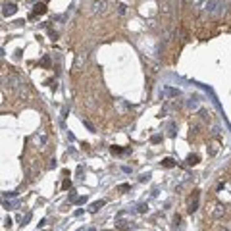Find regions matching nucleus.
<instances>
[{
	"instance_id": "7ed1b4c3",
	"label": "nucleus",
	"mask_w": 231,
	"mask_h": 231,
	"mask_svg": "<svg viewBox=\"0 0 231 231\" xmlns=\"http://www.w3.org/2000/svg\"><path fill=\"white\" fill-rule=\"evenodd\" d=\"M164 94H166V96H171V98H177L181 93H179V89H173V87H166V89H164Z\"/></svg>"
},
{
	"instance_id": "9b49d317",
	"label": "nucleus",
	"mask_w": 231,
	"mask_h": 231,
	"mask_svg": "<svg viewBox=\"0 0 231 231\" xmlns=\"http://www.w3.org/2000/svg\"><path fill=\"white\" fill-rule=\"evenodd\" d=\"M118 227L122 229V231H127V225H125V222H119V224H118Z\"/></svg>"
},
{
	"instance_id": "f257e3e1",
	"label": "nucleus",
	"mask_w": 231,
	"mask_h": 231,
	"mask_svg": "<svg viewBox=\"0 0 231 231\" xmlns=\"http://www.w3.org/2000/svg\"><path fill=\"white\" fill-rule=\"evenodd\" d=\"M200 8H204V12L212 14V16H219V14L224 12L225 4H222L219 0H204V2L200 4Z\"/></svg>"
},
{
	"instance_id": "423d86ee",
	"label": "nucleus",
	"mask_w": 231,
	"mask_h": 231,
	"mask_svg": "<svg viewBox=\"0 0 231 231\" xmlns=\"http://www.w3.org/2000/svg\"><path fill=\"white\" fill-rule=\"evenodd\" d=\"M94 12H96V14H98V12L104 14V12H106V2H94Z\"/></svg>"
},
{
	"instance_id": "4468645a",
	"label": "nucleus",
	"mask_w": 231,
	"mask_h": 231,
	"mask_svg": "<svg viewBox=\"0 0 231 231\" xmlns=\"http://www.w3.org/2000/svg\"><path fill=\"white\" fill-rule=\"evenodd\" d=\"M119 191H129V185L123 183V185H119Z\"/></svg>"
},
{
	"instance_id": "1a4fd4ad",
	"label": "nucleus",
	"mask_w": 231,
	"mask_h": 231,
	"mask_svg": "<svg viewBox=\"0 0 231 231\" xmlns=\"http://www.w3.org/2000/svg\"><path fill=\"white\" fill-rule=\"evenodd\" d=\"M187 164H189V166H195V164H199V156H196V154H191V156L187 158Z\"/></svg>"
},
{
	"instance_id": "39448f33",
	"label": "nucleus",
	"mask_w": 231,
	"mask_h": 231,
	"mask_svg": "<svg viewBox=\"0 0 231 231\" xmlns=\"http://www.w3.org/2000/svg\"><path fill=\"white\" fill-rule=\"evenodd\" d=\"M224 212H225V208H224L222 204H216L214 210H212V216H214V218H219V216H224Z\"/></svg>"
},
{
	"instance_id": "dca6fc26",
	"label": "nucleus",
	"mask_w": 231,
	"mask_h": 231,
	"mask_svg": "<svg viewBox=\"0 0 231 231\" xmlns=\"http://www.w3.org/2000/svg\"><path fill=\"white\" fill-rule=\"evenodd\" d=\"M112 152H114V154H119V152H122V148H118V147H112Z\"/></svg>"
},
{
	"instance_id": "0eeeda50",
	"label": "nucleus",
	"mask_w": 231,
	"mask_h": 231,
	"mask_svg": "<svg viewBox=\"0 0 231 231\" xmlns=\"http://www.w3.org/2000/svg\"><path fill=\"white\" fill-rule=\"evenodd\" d=\"M162 166H164V168H173V166H175V160H173V158H164V160H162Z\"/></svg>"
},
{
	"instance_id": "f8f14e48",
	"label": "nucleus",
	"mask_w": 231,
	"mask_h": 231,
	"mask_svg": "<svg viewBox=\"0 0 231 231\" xmlns=\"http://www.w3.org/2000/svg\"><path fill=\"white\" fill-rule=\"evenodd\" d=\"M118 12H119V14H125V6L119 4V6H118Z\"/></svg>"
},
{
	"instance_id": "f03ea898",
	"label": "nucleus",
	"mask_w": 231,
	"mask_h": 231,
	"mask_svg": "<svg viewBox=\"0 0 231 231\" xmlns=\"http://www.w3.org/2000/svg\"><path fill=\"white\" fill-rule=\"evenodd\" d=\"M199 210V191L195 193V196H193V200H191V204H189V212L193 214V212H196Z\"/></svg>"
},
{
	"instance_id": "2eb2a0df",
	"label": "nucleus",
	"mask_w": 231,
	"mask_h": 231,
	"mask_svg": "<svg viewBox=\"0 0 231 231\" xmlns=\"http://www.w3.org/2000/svg\"><path fill=\"white\" fill-rule=\"evenodd\" d=\"M4 225H6V227H10V225H12V219L6 218V219H4Z\"/></svg>"
},
{
	"instance_id": "ddd939ff",
	"label": "nucleus",
	"mask_w": 231,
	"mask_h": 231,
	"mask_svg": "<svg viewBox=\"0 0 231 231\" xmlns=\"http://www.w3.org/2000/svg\"><path fill=\"white\" fill-rule=\"evenodd\" d=\"M147 210H148L147 204H141V206H139V212H147Z\"/></svg>"
},
{
	"instance_id": "9d476101",
	"label": "nucleus",
	"mask_w": 231,
	"mask_h": 231,
	"mask_svg": "<svg viewBox=\"0 0 231 231\" xmlns=\"http://www.w3.org/2000/svg\"><path fill=\"white\" fill-rule=\"evenodd\" d=\"M102 204H104V200H98V202H94V204H93V208H91V210H93V212H96V210H98V208H100Z\"/></svg>"
},
{
	"instance_id": "20e7f679",
	"label": "nucleus",
	"mask_w": 231,
	"mask_h": 231,
	"mask_svg": "<svg viewBox=\"0 0 231 231\" xmlns=\"http://www.w3.org/2000/svg\"><path fill=\"white\" fill-rule=\"evenodd\" d=\"M16 4H4V10H2V14L4 16H14L16 14Z\"/></svg>"
},
{
	"instance_id": "6e6552de",
	"label": "nucleus",
	"mask_w": 231,
	"mask_h": 231,
	"mask_svg": "<svg viewBox=\"0 0 231 231\" xmlns=\"http://www.w3.org/2000/svg\"><path fill=\"white\" fill-rule=\"evenodd\" d=\"M45 12H46L45 4H35V10H33V14H45Z\"/></svg>"
}]
</instances>
